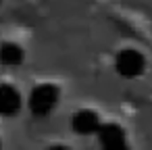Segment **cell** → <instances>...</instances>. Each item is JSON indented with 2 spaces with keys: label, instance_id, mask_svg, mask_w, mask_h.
<instances>
[{
  "label": "cell",
  "instance_id": "obj_2",
  "mask_svg": "<svg viewBox=\"0 0 152 150\" xmlns=\"http://www.w3.org/2000/svg\"><path fill=\"white\" fill-rule=\"evenodd\" d=\"M115 67H117V71H119L123 77H137V75L144 71L146 61H144V56H142L137 50L125 48L123 52H119Z\"/></svg>",
  "mask_w": 152,
  "mask_h": 150
},
{
  "label": "cell",
  "instance_id": "obj_4",
  "mask_svg": "<svg viewBox=\"0 0 152 150\" xmlns=\"http://www.w3.org/2000/svg\"><path fill=\"white\" fill-rule=\"evenodd\" d=\"M100 127V119L94 110H77L73 115V129L77 133H96Z\"/></svg>",
  "mask_w": 152,
  "mask_h": 150
},
{
  "label": "cell",
  "instance_id": "obj_1",
  "mask_svg": "<svg viewBox=\"0 0 152 150\" xmlns=\"http://www.w3.org/2000/svg\"><path fill=\"white\" fill-rule=\"evenodd\" d=\"M58 102V90L50 83H44V86H38L31 94H29V108L34 115L38 117H44L48 115Z\"/></svg>",
  "mask_w": 152,
  "mask_h": 150
},
{
  "label": "cell",
  "instance_id": "obj_3",
  "mask_svg": "<svg viewBox=\"0 0 152 150\" xmlns=\"http://www.w3.org/2000/svg\"><path fill=\"white\" fill-rule=\"evenodd\" d=\"M96 133H98L100 144H102L104 148H121V146H125V131H123L117 123L100 125Z\"/></svg>",
  "mask_w": 152,
  "mask_h": 150
},
{
  "label": "cell",
  "instance_id": "obj_5",
  "mask_svg": "<svg viewBox=\"0 0 152 150\" xmlns=\"http://www.w3.org/2000/svg\"><path fill=\"white\" fill-rule=\"evenodd\" d=\"M21 106V96L11 86H0V115H15Z\"/></svg>",
  "mask_w": 152,
  "mask_h": 150
},
{
  "label": "cell",
  "instance_id": "obj_6",
  "mask_svg": "<svg viewBox=\"0 0 152 150\" xmlns=\"http://www.w3.org/2000/svg\"><path fill=\"white\" fill-rule=\"evenodd\" d=\"M23 61V50L21 46L13 44V42H7L0 46V63L7 65V67H17L19 63Z\"/></svg>",
  "mask_w": 152,
  "mask_h": 150
}]
</instances>
